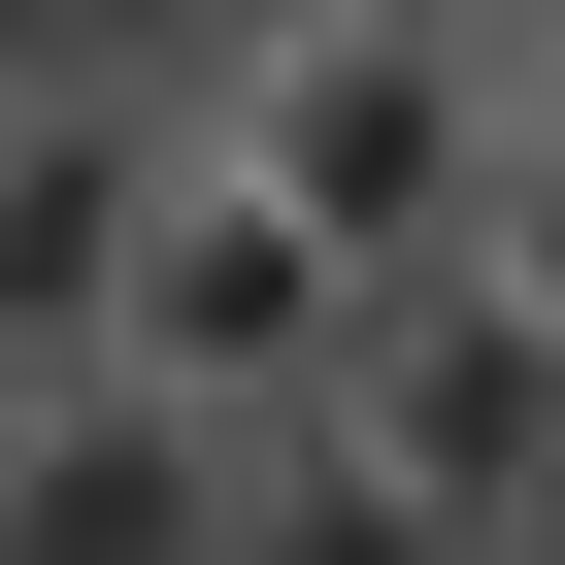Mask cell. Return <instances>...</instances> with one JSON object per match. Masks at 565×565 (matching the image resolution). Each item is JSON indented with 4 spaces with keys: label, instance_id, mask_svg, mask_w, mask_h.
Segmentation results:
<instances>
[{
    "label": "cell",
    "instance_id": "6da1fadb",
    "mask_svg": "<svg viewBox=\"0 0 565 565\" xmlns=\"http://www.w3.org/2000/svg\"><path fill=\"white\" fill-rule=\"evenodd\" d=\"M200 167L266 233H333V266H532V34L499 0H300Z\"/></svg>",
    "mask_w": 565,
    "mask_h": 565
},
{
    "label": "cell",
    "instance_id": "7a4b0ae2",
    "mask_svg": "<svg viewBox=\"0 0 565 565\" xmlns=\"http://www.w3.org/2000/svg\"><path fill=\"white\" fill-rule=\"evenodd\" d=\"M300 433H333V466H399L433 532H532V466H565V300H532V266H366Z\"/></svg>",
    "mask_w": 565,
    "mask_h": 565
},
{
    "label": "cell",
    "instance_id": "3957f363",
    "mask_svg": "<svg viewBox=\"0 0 565 565\" xmlns=\"http://www.w3.org/2000/svg\"><path fill=\"white\" fill-rule=\"evenodd\" d=\"M333 300H366V266L266 233V200L167 134V167H134V266H100V399H167V433H300V399H333Z\"/></svg>",
    "mask_w": 565,
    "mask_h": 565
},
{
    "label": "cell",
    "instance_id": "277c9868",
    "mask_svg": "<svg viewBox=\"0 0 565 565\" xmlns=\"http://www.w3.org/2000/svg\"><path fill=\"white\" fill-rule=\"evenodd\" d=\"M200 532H233V433H167V399H100V366L0 399V565H200Z\"/></svg>",
    "mask_w": 565,
    "mask_h": 565
},
{
    "label": "cell",
    "instance_id": "5b68a950",
    "mask_svg": "<svg viewBox=\"0 0 565 565\" xmlns=\"http://www.w3.org/2000/svg\"><path fill=\"white\" fill-rule=\"evenodd\" d=\"M134 100L100 67H34V100H0V399H34V366H100V266H134Z\"/></svg>",
    "mask_w": 565,
    "mask_h": 565
},
{
    "label": "cell",
    "instance_id": "8992f818",
    "mask_svg": "<svg viewBox=\"0 0 565 565\" xmlns=\"http://www.w3.org/2000/svg\"><path fill=\"white\" fill-rule=\"evenodd\" d=\"M200 565H532V532H433L399 466H333V433H233V532Z\"/></svg>",
    "mask_w": 565,
    "mask_h": 565
}]
</instances>
